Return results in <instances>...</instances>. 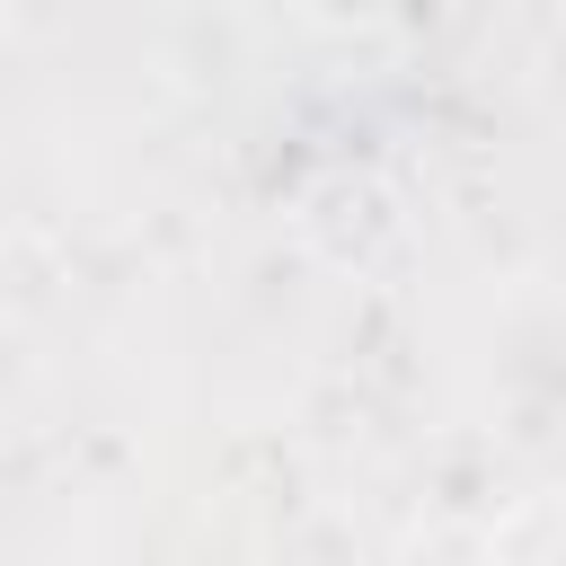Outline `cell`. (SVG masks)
<instances>
[]
</instances>
